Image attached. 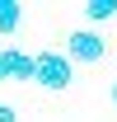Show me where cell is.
I'll return each instance as SVG.
<instances>
[{
    "mask_svg": "<svg viewBox=\"0 0 117 122\" xmlns=\"http://www.w3.org/2000/svg\"><path fill=\"white\" fill-rule=\"evenodd\" d=\"M84 19H89V28H94V24H112V19H117V0H89V5H84Z\"/></svg>",
    "mask_w": 117,
    "mask_h": 122,
    "instance_id": "obj_4",
    "label": "cell"
},
{
    "mask_svg": "<svg viewBox=\"0 0 117 122\" xmlns=\"http://www.w3.org/2000/svg\"><path fill=\"white\" fill-rule=\"evenodd\" d=\"M0 122H19V113H14L10 103H0Z\"/></svg>",
    "mask_w": 117,
    "mask_h": 122,
    "instance_id": "obj_6",
    "label": "cell"
},
{
    "mask_svg": "<svg viewBox=\"0 0 117 122\" xmlns=\"http://www.w3.org/2000/svg\"><path fill=\"white\" fill-rule=\"evenodd\" d=\"M0 80H33V56L19 47H0Z\"/></svg>",
    "mask_w": 117,
    "mask_h": 122,
    "instance_id": "obj_3",
    "label": "cell"
},
{
    "mask_svg": "<svg viewBox=\"0 0 117 122\" xmlns=\"http://www.w3.org/2000/svg\"><path fill=\"white\" fill-rule=\"evenodd\" d=\"M33 80H38L42 89H70L75 66H70L66 52H38V56H33Z\"/></svg>",
    "mask_w": 117,
    "mask_h": 122,
    "instance_id": "obj_1",
    "label": "cell"
},
{
    "mask_svg": "<svg viewBox=\"0 0 117 122\" xmlns=\"http://www.w3.org/2000/svg\"><path fill=\"white\" fill-rule=\"evenodd\" d=\"M103 52H108V42L98 38V28H75L70 33V47H66V56H70V66L75 61H103Z\"/></svg>",
    "mask_w": 117,
    "mask_h": 122,
    "instance_id": "obj_2",
    "label": "cell"
},
{
    "mask_svg": "<svg viewBox=\"0 0 117 122\" xmlns=\"http://www.w3.org/2000/svg\"><path fill=\"white\" fill-rule=\"evenodd\" d=\"M19 24H24V5H19V0H0V38L14 33Z\"/></svg>",
    "mask_w": 117,
    "mask_h": 122,
    "instance_id": "obj_5",
    "label": "cell"
},
{
    "mask_svg": "<svg viewBox=\"0 0 117 122\" xmlns=\"http://www.w3.org/2000/svg\"><path fill=\"white\" fill-rule=\"evenodd\" d=\"M112 103H117V80H112Z\"/></svg>",
    "mask_w": 117,
    "mask_h": 122,
    "instance_id": "obj_7",
    "label": "cell"
}]
</instances>
